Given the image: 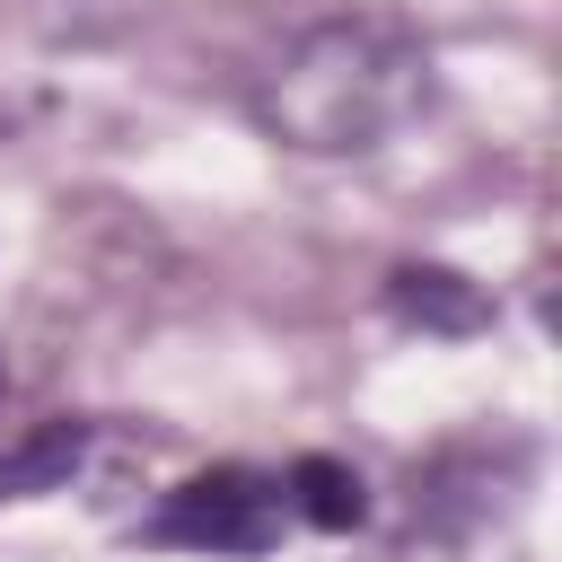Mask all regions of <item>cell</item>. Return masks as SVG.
Listing matches in <instances>:
<instances>
[{
    "mask_svg": "<svg viewBox=\"0 0 562 562\" xmlns=\"http://www.w3.org/2000/svg\"><path fill=\"white\" fill-rule=\"evenodd\" d=\"M281 492H290V518H307V527H325V536H351V527L369 518V483H360V465H342V457H299V465L281 474Z\"/></svg>",
    "mask_w": 562,
    "mask_h": 562,
    "instance_id": "5b68a950",
    "label": "cell"
},
{
    "mask_svg": "<svg viewBox=\"0 0 562 562\" xmlns=\"http://www.w3.org/2000/svg\"><path fill=\"white\" fill-rule=\"evenodd\" d=\"M97 448V422H35L26 439L0 448V501H44V492H70V474L88 465Z\"/></svg>",
    "mask_w": 562,
    "mask_h": 562,
    "instance_id": "277c9868",
    "label": "cell"
},
{
    "mask_svg": "<svg viewBox=\"0 0 562 562\" xmlns=\"http://www.w3.org/2000/svg\"><path fill=\"white\" fill-rule=\"evenodd\" d=\"M386 316L413 325V334H483L492 299H483V281H465L448 263H395L386 272Z\"/></svg>",
    "mask_w": 562,
    "mask_h": 562,
    "instance_id": "3957f363",
    "label": "cell"
},
{
    "mask_svg": "<svg viewBox=\"0 0 562 562\" xmlns=\"http://www.w3.org/2000/svg\"><path fill=\"white\" fill-rule=\"evenodd\" d=\"M281 527H290L281 474H263V465H202V474H184L140 518V544H158V553H211V562H255V553L281 544Z\"/></svg>",
    "mask_w": 562,
    "mask_h": 562,
    "instance_id": "7a4b0ae2",
    "label": "cell"
},
{
    "mask_svg": "<svg viewBox=\"0 0 562 562\" xmlns=\"http://www.w3.org/2000/svg\"><path fill=\"white\" fill-rule=\"evenodd\" d=\"M430 97V53L386 26V18H325L307 26L263 79H255V123L281 149L307 158H360L386 132H404Z\"/></svg>",
    "mask_w": 562,
    "mask_h": 562,
    "instance_id": "6da1fadb",
    "label": "cell"
}]
</instances>
